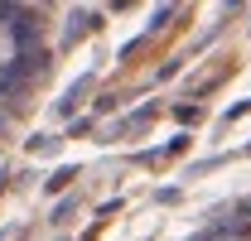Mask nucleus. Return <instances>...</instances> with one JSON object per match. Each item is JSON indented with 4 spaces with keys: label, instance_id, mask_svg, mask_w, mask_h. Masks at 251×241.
<instances>
[{
    "label": "nucleus",
    "instance_id": "f257e3e1",
    "mask_svg": "<svg viewBox=\"0 0 251 241\" xmlns=\"http://www.w3.org/2000/svg\"><path fill=\"white\" fill-rule=\"evenodd\" d=\"M10 58H15V44H10V34L0 29V72L10 68Z\"/></svg>",
    "mask_w": 251,
    "mask_h": 241
}]
</instances>
